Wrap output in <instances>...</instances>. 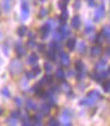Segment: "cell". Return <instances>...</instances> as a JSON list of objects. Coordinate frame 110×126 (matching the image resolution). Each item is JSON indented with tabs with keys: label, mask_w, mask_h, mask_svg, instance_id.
Instances as JSON below:
<instances>
[{
	"label": "cell",
	"mask_w": 110,
	"mask_h": 126,
	"mask_svg": "<svg viewBox=\"0 0 110 126\" xmlns=\"http://www.w3.org/2000/svg\"><path fill=\"white\" fill-rule=\"evenodd\" d=\"M59 91V87L57 86V85H52V87H51V93H57Z\"/></svg>",
	"instance_id": "44"
},
{
	"label": "cell",
	"mask_w": 110,
	"mask_h": 126,
	"mask_svg": "<svg viewBox=\"0 0 110 126\" xmlns=\"http://www.w3.org/2000/svg\"><path fill=\"white\" fill-rule=\"evenodd\" d=\"M70 113H69V110L64 111V113L62 115V123L63 124H65V125H71V123H70Z\"/></svg>",
	"instance_id": "9"
},
{
	"label": "cell",
	"mask_w": 110,
	"mask_h": 126,
	"mask_svg": "<svg viewBox=\"0 0 110 126\" xmlns=\"http://www.w3.org/2000/svg\"><path fill=\"white\" fill-rule=\"evenodd\" d=\"M71 26L75 28V30H78V28L81 27V19H79V16H73L72 22H71Z\"/></svg>",
	"instance_id": "11"
},
{
	"label": "cell",
	"mask_w": 110,
	"mask_h": 126,
	"mask_svg": "<svg viewBox=\"0 0 110 126\" xmlns=\"http://www.w3.org/2000/svg\"><path fill=\"white\" fill-rule=\"evenodd\" d=\"M27 47L28 48H34V47H37V44H36V41H34L33 39H30L27 41Z\"/></svg>",
	"instance_id": "35"
},
{
	"label": "cell",
	"mask_w": 110,
	"mask_h": 126,
	"mask_svg": "<svg viewBox=\"0 0 110 126\" xmlns=\"http://www.w3.org/2000/svg\"><path fill=\"white\" fill-rule=\"evenodd\" d=\"M63 1H64V2H66V4H67V1H69V0H63Z\"/></svg>",
	"instance_id": "54"
},
{
	"label": "cell",
	"mask_w": 110,
	"mask_h": 126,
	"mask_svg": "<svg viewBox=\"0 0 110 126\" xmlns=\"http://www.w3.org/2000/svg\"><path fill=\"white\" fill-rule=\"evenodd\" d=\"M92 31H94V27H91V26H88V27L84 30L85 33H90V32H92Z\"/></svg>",
	"instance_id": "49"
},
{
	"label": "cell",
	"mask_w": 110,
	"mask_h": 126,
	"mask_svg": "<svg viewBox=\"0 0 110 126\" xmlns=\"http://www.w3.org/2000/svg\"><path fill=\"white\" fill-rule=\"evenodd\" d=\"M38 51L39 52H44L45 51V45L44 44H39L38 45Z\"/></svg>",
	"instance_id": "47"
},
{
	"label": "cell",
	"mask_w": 110,
	"mask_h": 126,
	"mask_svg": "<svg viewBox=\"0 0 110 126\" xmlns=\"http://www.w3.org/2000/svg\"><path fill=\"white\" fill-rule=\"evenodd\" d=\"M22 87L24 88V90H26V88L28 87V79L26 77L24 78V79H22Z\"/></svg>",
	"instance_id": "37"
},
{
	"label": "cell",
	"mask_w": 110,
	"mask_h": 126,
	"mask_svg": "<svg viewBox=\"0 0 110 126\" xmlns=\"http://www.w3.org/2000/svg\"><path fill=\"white\" fill-rule=\"evenodd\" d=\"M62 90H63V91H65L66 93H67V92H70V91H71V87H70V85H69L67 82H63V84H62Z\"/></svg>",
	"instance_id": "33"
},
{
	"label": "cell",
	"mask_w": 110,
	"mask_h": 126,
	"mask_svg": "<svg viewBox=\"0 0 110 126\" xmlns=\"http://www.w3.org/2000/svg\"><path fill=\"white\" fill-rule=\"evenodd\" d=\"M66 47L70 49V51H73L75 47H76V39L75 38H70L67 41H66Z\"/></svg>",
	"instance_id": "14"
},
{
	"label": "cell",
	"mask_w": 110,
	"mask_h": 126,
	"mask_svg": "<svg viewBox=\"0 0 110 126\" xmlns=\"http://www.w3.org/2000/svg\"><path fill=\"white\" fill-rule=\"evenodd\" d=\"M79 104L82 105V106H89V105L95 104V101H92L90 98H87V99H83V100H81V101H79Z\"/></svg>",
	"instance_id": "24"
},
{
	"label": "cell",
	"mask_w": 110,
	"mask_h": 126,
	"mask_svg": "<svg viewBox=\"0 0 110 126\" xmlns=\"http://www.w3.org/2000/svg\"><path fill=\"white\" fill-rule=\"evenodd\" d=\"M17 121H18V119H14V118H10V119H7V124L8 125H17Z\"/></svg>",
	"instance_id": "41"
},
{
	"label": "cell",
	"mask_w": 110,
	"mask_h": 126,
	"mask_svg": "<svg viewBox=\"0 0 110 126\" xmlns=\"http://www.w3.org/2000/svg\"><path fill=\"white\" fill-rule=\"evenodd\" d=\"M28 16H30V8L26 1L22 2V20H27Z\"/></svg>",
	"instance_id": "3"
},
{
	"label": "cell",
	"mask_w": 110,
	"mask_h": 126,
	"mask_svg": "<svg viewBox=\"0 0 110 126\" xmlns=\"http://www.w3.org/2000/svg\"><path fill=\"white\" fill-rule=\"evenodd\" d=\"M45 80H46V82H52V80H53V76H51V74H47L46 77H45Z\"/></svg>",
	"instance_id": "45"
},
{
	"label": "cell",
	"mask_w": 110,
	"mask_h": 126,
	"mask_svg": "<svg viewBox=\"0 0 110 126\" xmlns=\"http://www.w3.org/2000/svg\"><path fill=\"white\" fill-rule=\"evenodd\" d=\"M97 78H98V73H97V72H94V73H91V79H95V80L97 81Z\"/></svg>",
	"instance_id": "48"
},
{
	"label": "cell",
	"mask_w": 110,
	"mask_h": 126,
	"mask_svg": "<svg viewBox=\"0 0 110 126\" xmlns=\"http://www.w3.org/2000/svg\"><path fill=\"white\" fill-rule=\"evenodd\" d=\"M2 8H4L5 12H10V10H11V0H4Z\"/></svg>",
	"instance_id": "25"
},
{
	"label": "cell",
	"mask_w": 110,
	"mask_h": 126,
	"mask_svg": "<svg viewBox=\"0 0 110 126\" xmlns=\"http://www.w3.org/2000/svg\"><path fill=\"white\" fill-rule=\"evenodd\" d=\"M59 31V33H61L62 38H66V37H69L70 35V28H69V26H66V25H62L61 28L58 30Z\"/></svg>",
	"instance_id": "7"
},
{
	"label": "cell",
	"mask_w": 110,
	"mask_h": 126,
	"mask_svg": "<svg viewBox=\"0 0 110 126\" xmlns=\"http://www.w3.org/2000/svg\"><path fill=\"white\" fill-rule=\"evenodd\" d=\"M50 49H53V51H58L59 49V45H58V41L53 40L52 43H50Z\"/></svg>",
	"instance_id": "27"
},
{
	"label": "cell",
	"mask_w": 110,
	"mask_h": 126,
	"mask_svg": "<svg viewBox=\"0 0 110 126\" xmlns=\"http://www.w3.org/2000/svg\"><path fill=\"white\" fill-rule=\"evenodd\" d=\"M1 93H2V95L4 97H6V98H10L11 97V93H10V90H8V87H4L2 90H1Z\"/></svg>",
	"instance_id": "32"
},
{
	"label": "cell",
	"mask_w": 110,
	"mask_h": 126,
	"mask_svg": "<svg viewBox=\"0 0 110 126\" xmlns=\"http://www.w3.org/2000/svg\"><path fill=\"white\" fill-rule=\"evenodd\" d=\"M46 57L49 58L50 60H52V61H56L57 60V51H53V49H49L47 52H46Z\"/></svg>",
	"instance_id": "10"
},
{
	"label": "cell",
	"mask_w": 110,
	"mask_h": 126,
	"mask_svg": "<svg viewBox=\"0 0 110 126\" xmlns=\"http://www.w3.org/2000/svg\"><path fill=\"white\" fill-rule=\"evenodd\" d=\"M50 110H51V105H50L49 103H45V104L42 105V113H43V114L50 113Z\"/></svg>",
	"instance_id": "19"
},
{
	"label": "cell",
	"mask_w": 110,
	"mask_h": 126,
	"mask_svg": "<svg viewBox=\"0 0 110 126\" xmlns=\"http://www.w3.org/2000/svg\"><path fill=\"white\" fill-rule=\"evenodd\" d=\"M40 1H44V0H40Z\"/></svg>",
	"instance_id": "56"
},
{
	"label": "cell",
	"mask_w": 110,
	"mask_h": 126,
	"mask_svg": "<svg viewBox=\"0 0 110 126\" xmlns=\"http://www.w3.org/2000/svg\"><path fill=\"white\" fill-rule=\"evenodd\" d=\"M88 98H90L91 100H92V101H95V103H96V101H97L98 99L102 98V95L99 94L98 91H96V90H92V91H90V92L88 93Z\"/></svg>",
	"instance_id": "6"
},
{
	"label": "cell",
	"mask_w": 110,
	"mask_h": 126,
	"mask_svg": "<svg viewBox=\"0 0 110 126\" xmlns=\"http://www.w3.org/2000/svg\"><path fill=\"white\" fill-rule=\"evenodd\" d=\"M44 68H45V71L47 72V73H50V72L52 71V64H51V63H45Z\"/></svg>",
	"instance_id": "36"
},
{
	"label": "cell",
	"mask_w": 110,
	"mask_h": 126,
	"mask_svg": "<svg viewBox=\"0 0 110 126\" xmlns=\"http://www.w3.org/2000/svg\"><path fill=\"white\" fill-rule=\"evenodd\" d=\"M38 59H39V57L36 54V53H31L30 57H28V59H27V63L30 65H34V64H37Z\"/></svg>",
	"instance_id": "12"
},
{
	"label": "cell",
	"mask_w": 110,
	"mask_h": 126,
	"mask_svg": "<svg viewBox=\"0 0 110 126\" xmlns=\"http://www.w3.org/2000/svg\"><path fill=\"white\" fill-rule=\"evenodd\" d=\"M102 87H103V90H104V92H109V90H110V82L109 81H105L103 82V85H102Z\"/></svg>",
	"instance_id": "38"
},
{
	"label": "cell",
	"mask_w": 110,
	"mask_h": 126,
	"mask_svg": "<svg viewBox=\"0 0 110 126\" xmlns=\"http://www.w3.org/2000/svg\"><path fill=\"white\" fill-rule=\"evenodd\" d=\"M89 1V6H91V7H94L96 5V2H95V0H88Z\"/></svg>",
	"instance_id": "50"
},
{
	"label": "cell",
	"mask_w": 110,
	"mask_h": 126,
	"mask_svg": "<svg viewBox=\"0 0 110 126\" xmlns=\"http://www.w3.org/2000/svg\"><path fill=\"white\" fill-rule=\"evenodd\" d=\"M72 74H73V71H69V72H67V77H72Z\"/></svg>",
	"instance_id": "51"
},
{
	"label": "cell",
	"mask_w": 110,
	"mask_h": 126,
	"mask_svg": "<svg viewBox=\"0 0 110 126\" xmlns=\"http://www.w3.org/2000/svg\"><path fill=\"white\" fill-rule=\"evenodd\" d=\"M50 31H51V26H50V24H49V22L44 24V25L40 27V35H42V39H46V38H47Z\"/></svg>",
	"instance_id": "4"
},
{
	"label": "cell",
	"mask_w": 110,
	"mask_h": 126,
	"mask_svg": "<svg viewBox=\"0 0 110 126\" xmlns=\"http://www.w3.org/2000/svg\"><path fill=\"white\" fill-rule=\"evenodd\" d=\"M1 37H2V35H1V32H0V39H1Z\"/></svg>",
	"instance_id": "55"
},
{
	"label": "cell",
	"mask_w": 110,
	"mask_h": 126,
	"mask_svg": "<svg viewBox=\"0 0 110 126\" xmlns=\"http://www.w3.org/2000/svg\"><path fill=\"white\" fill-rule=\"evenodd\" d=\"M58 6H59V8H61V10H64V8H66V2H64L63 0H61V1H59V4H58Z\"/></svg>",
	"instance_id": "46"
},
{
	"label": "cell",
	"mask_w": 110,
	"mask_h": 126,
	"mask_svg": "<svg viewBox=\"0 0 110 126\" xmlns=\"http://www.w3.org/2000/svg\"><path fill=\"white\" fill-rule=\"evenodd\" d=\"M104 13H105L104 6H103V5H101V6H99V7H98V8H97V10L95 11L94 20H95V21H96V22H98L99 20H101V19H102V18L104 16Z\"/></svg>",
	"instance_id": "2"
},
{
	"label": "cell",
	"mask_w": 110,
	"mask_h": 126,
	"mask_svg": "<svg viewBox=\"0 0 110 126\" xmlns=\"http://www.w3.org/2000/svg\"><path fill=\"white\" fill-rule=\"evenodd\" d=\"M22 125L24 126H30V125H32V118H30V117H25L24 119H22Z\"/></svg>",
	"instance_id": "29"
},
{
	"label": "cell",
	"mask_w": 110,
	"mask_h": 126,
	"mask_svg": "<svg viewBox=\"0 0 110 126\" xmlns=\"http://www.w3.org/2000/svg\"><path fill=\"white\" fill-rule=\"evenodd\" d=\"M105 54H107V58L109 57V48H107V51H105Z\"/></svg>",
	"instance_id": "53"
},
{
	"label": "cell",
	"mask_w": 110,
	"mask_h": 126,
	"mask_svg": "<svg viewBox=\"0 0 110 126\" xmlns=\"http://www.w3.org/2000/svg\"><path fill=\"white\" fill-rule=\"evenodd\" d=\"M14 103H16V105L18 107H20V106H22V99L17 97V98H14Z\"/></svg>",
	"instance_id": "40"
},
{
	"label": "cell",
	"mask_w": 110,
	"mask_h": 126,
	"mask_svg": "<svg viewBox=\"0 0 110 126\" xmlns=\"http://www.w3.org/2000/svg\"><path fill=\"white\" fill-rule=\"evenodd\" d=\"M61 61L63 66H69L70 65V57L65 52H61Z\"/></svg>",
	"instance_id": "8"
},
{
	"label": "cell",
	"mask_w": 110,
	"mask_h": 126,
	"mask_svg": "<svg viewBox=\"0 0 110 126\" xmlns=\"http://www.w3.org/2000/svg\"><path fill=\"white\" fill-rule=\"evenodd\" d=\"M22 71V61H19L18 59H13L10 64V72L12 76H17Z\"/></svg>",
	"instance_id": "1"
},
{
	"label": "cell",
	"mask_w": 110,
	"mask_h": 126,
	"mask_svg": "<svg viewBox=\"0 0 110 126\" xmlns=\"http://www.w3.org/2000/svg\"><path fill=\"white\" fill-rule=\"evenodd\" d=\"M25 77L27 78V79H33L36 76H34V74L32 73V71H31V72H26V73H25Z\"/></svg>",
	"instance_id": "43"
},
{
	"label": "cell",
	"mask_w": 110,
	"mask_h": 126,
	"mask_svg": "<svg viewBox=\"0 0 110 126\" xmlns=\"http://www.w3.org/2000/svg\"><path fill=\"white\" fill-rule=\"evenodd\" d=\"M67 16H69V12H67V10H66V8L62 10V14H61V16H59V20H61L62 24H64V22L67 20Z\"/></svg>",
	"instance_id": "18"
},
{
	"label": "cell",
	"mask_w": 110,
	"mask_h": 126,
	"mask_svg": "<svg viewBox=\"0 0 110 126\" xmlns=\"http://www.w3.org/2000/svg\"><path fill=\"white\" fill-rule=\"evenodd\" d=\"M26 110H37V104H34L32 99H27L26 100Z\"/></svg>",
	"instance_id": "16"
},
{
	"label": "cell",
	"mask_w": 110,
	"mask_h": 126,
	"mask_svg": "<svg viewBox=\"0 0 110 126\" xmlns=\"http://www.w3.org/2000/svg\"><path fill=\"white\" fill-rule=\"evenodd\" d=\"M102 53V47L101 45H95L91 47V55H99Z\"/></svg>",
	"instance_id": "13"
},
{
	"label": "cell",
	"mask_w": 110,
	"mask_h": 126,
	"mask_svg": "<svg viewBox=\"0 0 110 126\" xmlns=\"http://www.w3.org/2000/svg\"><path fill=\"white\" fill-rule=\"evenodd\" d=\"M2 114H4V109L0 107V115H2Z\"/></svg>",
	"instance_id": "52"
},
{
	"label": "cell",
	"mask_w": 110,
	"mask_h": 126,
	"mask_svg": "<svg viewBox=\"0 0 110 126\" xmlns=\"http://www.w3.org/2000/svg\"><path fill=\"white\" fill-rule=\"evenodd\" d=\"M11 117L12 118H14V119H19L20 117H22V112L20 111H12L11 112Z\"/></svg>",
	"instance_id": "31"
},
{
	"label": "cell",
	"mask_w": 110,
	"mask_h": 126,
	"mask_svg": "<svg viewBox=\"0 0 110 126\" xmlns=\"http://www.w3.org/2000/svg\"><path fill=\"white\" fill-rule=\"evenodd\" d=\"M78 52L81 53V54H83L85 51H87V45H85V43L84 41H81L79 44H78Z\"/></svg>",
	"instance_id": "23"
},
{
	"label": "cell",
	"mask_w": 110,
	"mask_h": 126,
	"mask_svg": "<svg viewBox=\"0 0 110 126\" xmlns=\"http://www.w3.org/2000/svg\"><path fill=\"white\" fill-rule=\"evenodd\" d=\"M17 33H18L19 37H24V35L27 33V27H26V26H20V27L17 30Z\"/></svg>",
	"instance_id": "21"
},
{
	"label": "cell",
	"mask_w": 110,
	"mask_h": 126,
	"mask_svg": "<svg viewBox=\"0 0 110 126\" xmlns=\"http://www.w3.org/2000/svg\"><path fill=\"white\" fill-rule=\"evenodd\" d=\"M47 14H49V10H47V8H45V7L40 8V11H39V18H40V19L46 18V16H47Z\"/></svg>",
	"instance_id": "26"
},
{
	"label": "cell",
	"mask_w": 110,
	"mask_h": 126,
	"mask_svg": "<svg viewBox=\"0 0 110 126\" xmlns=\"http://www.w3.org/2000/svg\"><path fill=\"white\" fill-rule=\"evenodd\" d=\"M47 125H50V126H58L59 125V123L56 120L55 118H51V119L49 120V123H47Z\"/></svg>",
	"instance_id": "39"
},
{
	"label": "cell",
	"mask_w": 110,
	"mask_h": 126,
	"mask_svg": "<svg viewBox=\"0 0 110 126\" xmlns=\"http://www.w3.org/2000/svg\"><path fill=\"white\" fill-rule=\"evenodd\" d=\"M40 72H42V70H40V67H39L37 64H34L32 67V73L34 74V76H37V74H40Z\"/></svg>",
	"instance_id": "30"
},
{
	"label": "cell",
	"mask_w": 110,
	"mask_h": 126,
	"mask_svg": "<svg viewBox=\"0 0 110 126\" xmlns=\"http://www.w3.org/2000/svg\"><path fill=\"white\" fill-rule=\"evenodd\" d=\"M43 115H44V114H43L42 112L37 113V114L32 118V121L36 124V125H40V124H42V119H43Z\"/></svg>",
	"instance_id": "15"
},
{
	"label": "cell",
	"mask_w": 110,
	"mask_h": 126,
	"mask_svg": "<svg viewBox=\"0 0 110 126\" xmlns=\"http://www.w3.org/2000/svg\"><path fill=\"white\" fill-rule=\"evenodd\" d=\"M16 52H17V54H18V57H22V55L26 54V49H25V47H22L20 44L17 45Z\"/></svg>",
	"instance_id": "17"
},
{
	"label": "cell",
	"mask_w": 110,
	"mask_h": 126,
	"mask_svg": "<svg viewBox=\"0 0 110 126\" xmlns=\"http://www.w3.org/2000/svg\"><path fill=\"white\" fill-rule=\"evenodd\" d=\"M76 70H77V72L84 71V64H83L82 60H77V61H76Z\"/></svg>",
	"instance_id": "28"
},
{
	"label": "cell",
	"mask_w": 110,
	"mask_h": 126,
	"mask_svg": "<svg viewBox=\"0 0 110 126\" xmlns=\"http://www.w3.org/2000/svg\"><path fill=\"white\" fill-rule=\"evenodd\" d=\"M79 7H81V0H75L73 8H75V10H79Z\"/></svg>",
	"instance_id": "42"
},
{
	"label": "cell",
	"mask_w": 110,
	"mask_h": 126,
	"mask_svg": "<svg viewBox=\"0 0 110 126\" xmlns=\"http://www.w3.org/2000/svg\"><path fill=\"white\" fill-rule=\"evenodd\" d=\"M53 39H55L56 41H61L62 39V35H61V33H59V31H55L53 32Z\"/></svg>",
	"instance_id": "34"
},
{
	"label": "cell",
	"mask_w": 110,
	"mask_h": 126,
	"mask_svg": "<svg viewBox=\"0 0 110 126\" xmlns=\"http://www.w3.org/2000/svg\"><path fill=\"white\" fill-rule=\"evenodd\" d=\"M64 77H65V72L63 71V68H58V70L56 71V78L59 79V80H63Z\"/></svg>",
	"instance_id": "20"
},
{
	"label": "cell",
	"mask_w": 110,
	"mask_h": 126,
	"mask_svg": "<svg viewBox=\"0 0 110 126\" xmlns=\"http://www.w3.org/2000/svg\"><path fill=\"white\" fill-rule=\"evenodd\" d=\"M105 68H107V61H105L104 59H101V60L97 61L96 65H95L96 72H102V71H104Z\"/></svg>",
	"instance_id": "5"
},
{
	"label": "cell",
	"mask_w": 110,
	"mask_h": 126,
	"mask_svg": "<svg viewBox=\"0 0 110 126\" xmlns=\"http://www.w3.org/2000/svg\"><path fill=\"white\" fill-rule=\"evenodd\" d=\"M109 33H110L109 26H105V27L103 28V30H102V32H101V34H102V35L104 37L105 40H109V35H110Z\"/></svg>",
	"instance_id": "22"
}]
</instances>
